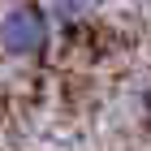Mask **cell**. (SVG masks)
Masks as SVG:
<instances>
[{
    "label": "cell",
    "instance_id": "obj_1",
    "mask_svg": "<svg viewBox=\"0 0 151 151\" xmlns=\"http://www.w3.org/2000/svg\"><path fill=\"white\" fill-rule=\"evenodd\" d=\"M56 22L43 0H13L0 13V52L13 60H39L52 47Z\"/></svg>",
    "mask_w": 151,
    "mask_h": 151
},
{
    "label": "cell",
    "instance_id": "obj_2",
    "mask_svg": "<svg viewBox=\"0 0 151 151\" xmlns=\"http://www.w3.org/2000/svg\"><path fill=\"white\" fill-rule=\"evenodd\" d=\"M43 4H47V13H52L56 26H82V22H91L99 13L104 0H43Z\"/></svg>",
    "mask_w": 151,
    "mask_h": 151
},
{
    "label": "cell",
    "instance_id": "obj_3",
    "mask_svg": "<svg viewBox=\"0 0 151 151\" xmlns=\"http://www.w3.org/2000/svg\"><path fill=\"white\" fill-rule=\"evenodd\" d=\"M147 4H151V0H147Z\"/></svg>",
    "mask_w": 151,
    "mask_h": 151
}]
</instances>
